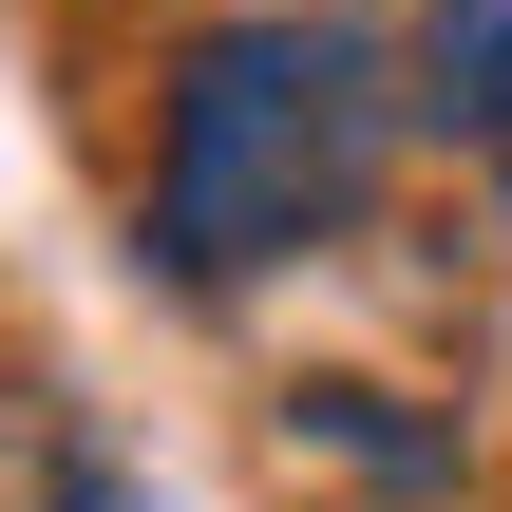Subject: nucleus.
<instances>
[{
	"label": "nucleus",
	"mask_w": 512,
	"mask_h": 512,
	"mask_svg": "<svg viewBox=\"0 0 512 512\" xmlns=\"http://www.w3.org/2000/svg\"><path fill=\"white\" fill-rule=\"evenodd\" d=\"M0 512H133L114 456H95V418L57 380H19V361H0Z\"/></svg>",
	"instance_id": "f03ea898"
},
{
	"label": "nucleus",
	"mask_w": 512,
	"mask_h": 512,
	"mask_svg": "<svg viewBox=\"0 0 512 512\" xmlns=\"http://www.w3.org/2000/svg\"><path fill=\"white\" fill-rule=\"evenodd\" d=\"M380 152H399V76L361 19H228V38H190L171 133H152V266L247 285L285 247L361 228Z\"/></svg>",
	"instance_id": "f257e3e1"
},
{
	"label": "nucleus",
	"mask_w": 512,
	"mask_h": 512,
	"mask_svg": "<svg viewBox=\"0 0 512 512\" xmlns=\"http://www.w3.org/2000/svg\"><path fill=\"white\" fill-rule=\"evenodd\" d=\"M437 114L512 152V0H437Z\"/></svg>",
	"instance_id": "7ed1b4c3"
}]
</instances>
